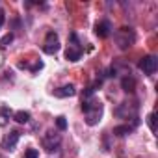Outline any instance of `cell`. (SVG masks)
<instances>
[{
  "instance_id": "9a60e30c",
  "label": "cell",
  "mask_w": 158,
  "mask_h": 158,
  "mask_svg": "<svg viewBox=\"0 0 158 158\" xmlns=\"http://www.w3.org/2000/svg\"><path fill=\"white\" fill-rule=\"evenodd\" d=\"M56 127H58V130H65V128H67V121H65L63 115L56 117Z\"/></svg>"
},
{
  "instance_id": "8fae6325",
  "label": "cell",
  "mask_w": 158,
  "mask_h": 158,
  "mask_svg": "<svg viewBox=\"0 0 158 158\" xmlns=\"http://www.w3.org/2000/svg\"><path fill=\"white\" fill-rule=\"evenodd\" d=\"M121 88L127 91V93H134V89H136V80L132 76H125L123 80H121Z\"/></svg>"
},
{
  "instance_id": "5bb4252c",
  "label": "cell",
  "mask_w": 158,
  "mask_h": 158,
  "mask_svg": "<svg viewBox=\"0 0 158 158\" xmlns=\"http://www.w3.org/2000/svg\"><path fill=\"white\" fill-rule=\"evenodd\" d=\"M13 37H15L13 34H6L2 39H0V48H6V47H10V43L13 41Z\"/></svg>"
},
{
  "instance_id": "4fadbf2b",
  "label": "cell",
  "mask_w": 158,
  "mask_h": 158,
  "mask_svg": "<svg viewBox=\"0 0 158 158\" xmlns=\"http://www.w3.org/2000/svg\"><path fill=\"white\" fill-rule=\"evenodd\" d=\"M132 125H119V127H115L114 128V136H119V138H123V136H127V134H130L132 132Z\"/></svg>"
},
{
  "instance_id": "e0dca14e",
  "label": "cell",
  "mask_w": 158,
  "mask_h": 158,
  "mask_svg": "<svg viewBox=\"0 0 158 158\" xmlns=\"http://www.w3.org/2000/svg\"><path fill=\"white\" fill-rule=\"evenodd\" d=\"M24 158H39V151L37 149H28L24 152Z\"/></svg>"
},
{
  "instance_id": "6da1fadb",
  "label": "cell",
  "mask_w": 158,
  "mask_h": 158,
  "mask_svg": "<svg viewBox=\"0 0 158 158\" xmlns=\"http://www.w3.org/2000/svg\"><path fill=\"white\" fill-rule=\"evenodd\" d=\"M82 112L86 114V123H88L89 127H95V125L101 121L104 108H102V104H101L99 101H95V99H86V101H82Z\"/></svg>"
},
{
  "instance_id": "ffe728a7",
  "label": "cell",
  "mask_w": 158,
  "mask_h": 158,
  "mask_svg": "<svg viewBox=\"0 0 158 158\" xmlns=\"http://www.w3.org/2000/svg\"><path fill=\"white\" fill-rule=\"evenodd\" d=\"M8 123H10V119H8V117H4L2 114H0V127H6Z\"/></svg>"
},
{
  "instance_id": "277c9868",
  "label": "cell",
  "mask_w": 158,
  "mask_h": 158,
  "mask_svg": "<svg viewBox=\"0 0 158 158\" xmlns=\"http://www.w3.org/2000/svg\"><path fill=\"white\" fill-rule=\"evenodd\" d=\"M138 67H139L145 74H154V73H156V69H158V60H156V56H152V54L143 56V58L139 60Z\"/></svg>"
},
{
  "instance_id": "7c38bea8",
  "label": "cell",
  "mask_w": 158,
  "mask_h": 158,
  "mask_svg": "<svg viewBox=\"0 0 158 158\" xmlns=\"http://www.w3.org/2000/svg\"><path fill=\"white\" fill-rule=\"evenodd\" d=\"M13 119H15L17 123H21V125H26V123H30V112L19 110V112L13 114Z\"/></svg>"
},
{
  "instance_id": "3957f363",
  "label": "cell",
  "mask_w": 158,
  "mask_h": 158,
  "mask_svg": "<svg viewBox=\"0 0 158 158\" xmlns=\"http://www.w3.org/2000/svg\"><path fill=\"white\" fill-rule=\"evenodd\" d=\"M115 115L123 119H136L138 117V104L136 102H121L119 108H115Z\"/></svg>"
},
{
  "instance_id": "ac0fdd59",
  "label": "cell",
  "mask_w": 158,
  "mask_h": 158,
  "mask_svg": "<svg viewBox=\"0 0 158 158\" xmlns=\"http://www.w3.org/2000/svg\"><path fill=\"white\" fill-rule=\"evenodd\" d=\"M0 112H2V115L4 117H13V112H11V108H8V106H2V108H0Z\"/></svg>"
},
{
  "instance_id": "30bf717a",
  "label": "cell",
  "mask_w": 158,
  "mask_h": 158,
  "mask_svg": "<svg viewBox=\"0 0 158 158\" xmlns=\"http://www.w3.org/2000/svg\"><path fill=\"white\" fill-rule=\"evenodd\" d=\"M54 95H56L58 99H67V97H74V95H76V89H74L73 84H65V86L58 88V89L54 91Z\"/></svg>"
},
{
  "instance_id": "44dd1931",
  "label": "cell",
  "mask_w": 158,
  "mask_h": 158,
  "mask_svg": "<svg viewBox=\"0 0 158 158\" xmlns=\"http://www.w3.org/2000/svg\"><path fill=\"white\" fill-rule=\"evenodd\" d=\"M4 21H6V17H4V13L0 11V28H2V24H4Z\"/></svg>"
},
{
  "instance_id": "5b68a950",
  "label": "cell",
  "mask_w": 158,
  "mask_h": 158,
  "mask_svg": "<svg viewBox=\"0 0 158 158\" xmlns=\"http://www.w3.org/2000/svg\"><path fill=\"white\" fill-rule=\"evenodd\" d=\"M60 143H61V136L58 132H47L43 136V147L47 152H54L60 147Z\"/></svg>"
},
{
  "instance_id": "d6986e66",
  "label": "cell",
  "mask_w": 158,
  "mask_h": 158,
  "mask_svg": "<svg viewBox=\"0 0 158 158\" xmlns=\"http://www.w3.org/2000/svg\"><path fill=\"white\" fill-rule=\"evenodd\" d=\"M30 69H32V73L41 71V69H43V61H35V63H34V67H30Z\"/></svg>"
},
{
  "instance_id": "52a82bcc",
  "label": "cell",
  "mask_w": 158,
  "mask_h": 158,
  "mask_svg": "<svg viewBox=\"0 0 158 158\" xmlns=\"http://www.w3.org/2000/svg\"><path fill=\"white\" fill-rule=\"evenodd\" d=\"M71 39H73V45H69V48H67V52H65V58H67L69 61H78V60L82 58V48L78 47L74 34H71Z\"/></svg>"
},
{
  "instance_id": "7a4b0ae2",
  "label": "cell",
  "mask_w": 158,
  "mask_h": 158,
  "mask_svg": "<svg viewBox=\"0 0 158 158\" xmlns=\"http://www.w3.org/2000/svg\"><path fill=\"white\" fill-rule=\"evenodd\" d=\"M134 41H136V35H134V30H132V28L123 26V28L117 30V34H115V43H117V47H119L121 50H127L128 47H132Z\"/></svg>"
},
{
  "instance_id": "2e32d148",
  "label": "cell",
  "mask_w": 158,
  "mask_h": 158,
  "mask_svg": "<svg viewBox=\"0 0 158 158\" xmlns=\"http://www.w3.org/2000/svg\"><path fill=\"white\" fill-rule=\"evenodd\" d=\"M147 125L151 128V132H156V123H154V114H149L147 115Z\"/></svg>"
},
{
  "instance_id": "8992f818",
  "label": "cell",
  "mask_w": 158,
  "mask_h": 158,
  "mask_svg": "<svg viewBox=\"0 0 158 158\" xmlns=\"http://www.w3.org/2000/svg\"><path fill=\"white\" fill-rule=\"evenodd\" d=\"M43 50L45 54H56L60 50V39H58V34L54 32H48L47 34V39H45V45H43Z\"/></svg>"
},
{
  "instance_id": "ba28073f",
  "label": "cell",
  "mask_w": 158,
  "mask_h": 158,
  "mask_svg": "<svg viewBox=\"0 0 158 158\" xmlns=\"http://www.w3.org/2000/svg\"><path fill=\"white\" fill-rule=\"evenodd\" d=\"M19 138H21V132H19V130H11V132L4 138V141H2V149H6V151H13V149L17 147Z\"/></svg>"
},
{
  "instance_id": "9c48e42d",
  "label": "cell",
  "mask_w": 158,
  "mask_h": 158,
  "mask_svg": "<svg viewBox=\"0 0 158 158\" xmlns=\"http://www.w3.org/2000/svg\"><path fill=\"white\" fill-rule=\"evenodd\" d=\"M110 32H112V24H110V21H101V23H97V26H95V34H97L101 39H106V37L110 35Z\"/></svg>"
}]
</instances>
